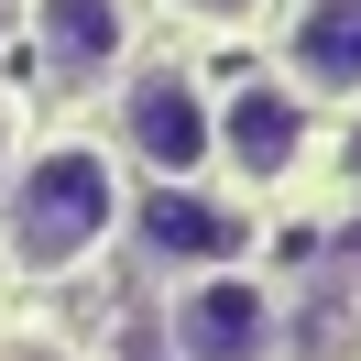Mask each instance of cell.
Instances as JSON below:
<instances>
[{
  "mask_svg": "<svg viewBox=\"0 0 361 361\" xmlns=\"http://www.w3.org/2000/svg\"><path fill=\"white\" fill-rule=\"evenodd\" d=\"M121 230V164L99 142H44L11 176V263L23 274H66Z\"/></svg>",
  "mask_w": 361,
  "mask_h": 361,
  "instance_id": "1",
  "label": "cell"
},
{
  "mask_svg": "<svg viewBox=\"0 0 361 361\" xmlns=\"http://www.w3.org/2000/svg\"><path fill=\"white\" fill-rule=\"evenodd\" d=\"M121 132H132V154L154 164L164 186H197V164L219 154V110H208L197 77H176V66H142L132 88H121Z\"/></svg>",
  "mask_w": 361,
  "mask_h": 361,
  "instance_id": "2",
  "label": "cell"
},
{
  "mask_svg": "<svg viewBox=\"0 0 361 361\" xmlns=\"http://www.w3.org/2000/svg\"><path fill=\"white\" fill-rule=\"evenodd\" d=\"M274 339H285V317L252 274H197L176 295V361H274Z\"/></svg>",
  "mask_w": 361,
  "mask_h": 361,
  "instance_id": "3",
  "label": "cell"
},
{
  "mask_svg": "<svg viewBox=\"0 0 361 361\" xmlns=\"http://www.w3.org/2000/svg\"><path fill=\"white\" fill-rule=\"evenodd\" d=\"M33 55L55 88H99L132 55V11L121 0H33Z\"/></svg>",
  "mask_w": 361,
  "mask_h": 361,
  "instance_id": "4",
  "label": "cell"
},
{
  "mask_svg": "<svg viewBox=\"0 0 361 361\" xmlns=\"http://www.w3.org/2000/svg\"><path fill=\"white\" fill-rule=\"evenodd\" d=\"M219 154L241 164L252 186H274L295 154H307V99H295V88H274V77L230 88V99H219Z\"/></svg>",
  "mask_w": 361,
  "mask_h": 361,
  "instance_id": "5",
  "label": "cell"
},
{
  "mask_svg": "<svg viewBox=\"0 0 361 361\" xmlns=\"http://www.w3.org/2000/svg\"><path fill=\"white\" fill-rule=\"evenodd\" d=\"M285 55H295L307 88L350 99V88H361V0H307V11L285 23Z\"/></svg>",
  "mask_w": 361,
  "mask_h": 361,
  "instance_id": "6",
  "label": "cell"
},
{
  "mask_svg": "<svg viewBox=\"0 0 361 361\" xmlns=\"http://www.w3.org/2000/svg\"><path fill=\"white\" fill-rule=\"evenodd\" d=\"M142 241H154V263H219V252L241 241V219L208 208L197 186H154V197H142Z\"/></svg>",
  "mask_w": 361,
  "mask_h": 361,
  "instance_id": "7",
  "label": "cell"
},
{
  "mask_svg": "<svg viewBox=\"0 0 361 361\" xmlns=\"http://www.w3.org/2000/svg\"><path fill=\"white\" fill-rule=\"evenodd\" d=\"M176 11H197V23H252L263 0H176Z\"/></svg>",
  "mask_w": 361,
  "mask_h": 361,
  "instance_id": "8",
  "label": "cell"
},
{
  "mask_svg": "<svg viewBox=\"0 0 361 361\" xmlns=\"http://www.w3.org/2000/svg\"><path fill=\"white\" fill-rule=\"evenodd\" d=\"M0 154H11V99H0Z\"/></svg>",
  "mask_w": 361,
  "mask_h": 361,
  "instance_id": "9",
  "label": "cell"
},
{
  "mask_svg": "<svg viewBox=\"0 0 361 361\" xmlns=\"http://www.w3.org/2000/svg\"><path fill=\"white\" fill-rule=\"evenodd\" d=\"M0 23H11V0H0Z\"/></svg>",
  "mask_w": 361,
  "mask_h": 361,
  "instance_id": "10",
  "label": "cell"
}]
</instances>
